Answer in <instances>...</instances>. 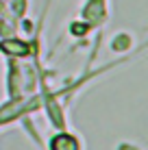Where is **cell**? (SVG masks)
Here are the masks:
<instances>
[{"label":"cell","mask_w":148,"mask_h":150,"mask_svg":"<svg viewBox=\"0 0 148 150\" xmlns=\"http://www.w3.org/2000/svg\"><path fill=\"white\" fill-rule=\"evenodd\" d=\"M107 18V4L105 0H87V4L83 7V20H87V26H98L100 22Z\"/></svg>","instance_id":"6da1fadb"},{"label":"cell","mask_w":148,"mask_h":150,"mask_svg":"<svg viewBox=\"0 0 148 150\" xmlns=\"http://www.w3.org/2000/svg\"><path fill=\"white\" fill-rule=\"evenodd\" d=\"M52 150H79V144L70 135H59L52 142Z\"/></svg>","instance_id":"3957f363"},{"label":"cell","mask_w":148,"mask_h":150,"mask_svg":"<svg viewBox=\"0 0 148 150\" xmlns=\"http://www.w3.org/2000/svg\"><path fill=\"white\" fill-rule=\"evenodd\" d=\"M0 48L11 57H26L28 54V44L20 41V39H4V41H0Z\"/></svg>","instance_id":"7a4b0ae2"}]
</instances>
